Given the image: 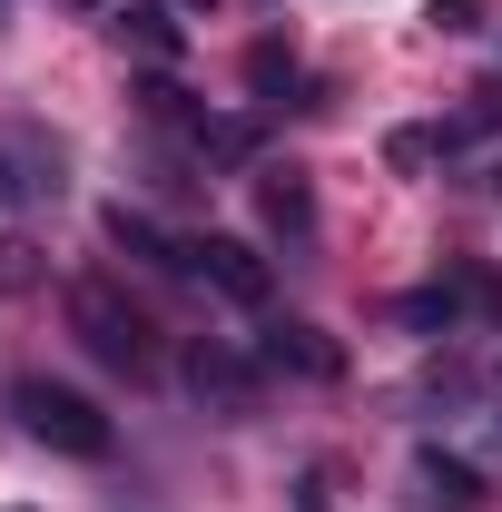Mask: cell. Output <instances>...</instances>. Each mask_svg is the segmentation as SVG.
<instances>
[{
  "label": "cell",
  "instance_id": "9a60e30c",
  "mask_svg": "<svg viewBox=\"0 0 502 512\" xmlns=\"http://www.w3.org/2000/svg\"><path fill=\"white\" fill-rule=\"evenodd\" d=\"M69 10H109V0H69Z\"/></svg>",
  "mask_w": 502,
  "mask_h": 512
},
{
  "label": "cell",
  "instance_id": "8fae6325",
  "mask_svg": "<svg viewBox=\"0 0 502 512\" xmlns=\"http://www.w3.org/2000/svg\"><path fill=\"white\" fill-rule=\"evenodd\" d=\"M443 138L434 128H394V138H384V158H394V168H424V158H434Z\"/></svg>",
  "mask_w": 502,
  "mask_h": 512
},
{
  "label": "cell",
  "instance_id": "7c38bea8",
  "mask_svg": "<svg viewBox=\"0 0 502 512\" xmlns=\"http://www.w3.org/2000/svg\"><path fill=\"white\" fill-rule=\"evenodd\" d=\"M483 10H493V0H424L434 30H483Z\"/></svg>",
  "mask_w": 502,
  "mask_h": 512
},
{
  "label": "cell",
  "instance_id": "e0dca14e",
  "mask_svg": "<svg viewBox=\"0 0 502 512\" xmlns=\"http://www.w3.org/2000/svg\"><path fill=\"white\" fill-rule=\"evenodd\" d=\"M10 512H30V503H10Z\"/></svg>",
  "mask_w": 502,
  "mask_h": 512
},
{
  "label": "cell",
  "instance_id": "9c48e42d",
  "mask_svg": "<svg viewBox=\"0 0 502 512\" xmlns=\"http://www.w3.org/2000/svg\"><path fill=\"white\" fill-rule=\"evenodd\" d=\"M109 30H119L128 50H148V60H178V40H188V30H178V20H168L158 0H128V10L109 20Z\"/></svg>",
  "mask_w": 502,
  "mask_h": 512
},
{
  "label": "cell",
  "instance_id": "2e32d148",
  "mask_svg": "<svg viewBox=\"0 0 502 512\" xmlns=\"http://www.w3.org/2000/svg\"><path fill=\"white\" fill-rule=\"evenodd\" d=\"M0 197H10V168H0Z\"/></svg>",
  "mask_w": 502,
  "mask_h": 512
},
{
  "label": "cell",
  "instance_id": "3957f363",
  "mask_svg": "<svg viewBox=\"0 0 502 512\" xmlns=\"http://www.w3.org/2000/svg\"><path fill=\"white\" fill-rule=\"evenodd\" d=\"M188 276L217 286L227 306H266V296H276V266H266L247 237H188Z\"/></svg>",
  "mask_w": 502,
  "mask_h": 512
},
{
  "label": "cell",
  "instance_id": "52a82bcc",
  "mask_svg": "<svg viewBox=\"0 0 502 512\" xmlns=\"http://www.w3.org/2000/svg\"><path fill=\"white\" fill-rule=\"evenodd\" d=\"M266 365H296V375L335 384V375H345V345H325L315 325H266Z\"/></svg>",
  "mask_w": 502,
  "mask_h": 512
},
{
  "label": "cell",
  "instance_id": "6da1fadb",
  "mask_svg": "<svg viewBox=\"0 0 502 512\" xmlns=\"http://www.w3.org/2000/svg\"><path fill=\"white\" fill-rule=\"evenodd\" d=\"M69 325H79V345H89L109 375H158V325L138 316L109 276H79V286H69Z\"/></svg>",
  "mask_w": 502,
  "mask_h": 512
},
{
  "label": "cell",
  "instance_id": "8992f818",
  "mask_svg": "<svg viewBox=\"0 0 502 512\" xmlns=\"http://www.w3.org/2000/svg\"><path fill=\"white\" fill-rule=\"evenodd\" d=\"M256 217H266L276 237H306V227H315V188H306V168H266V178H256Z\"/></svg>",
  "mask_w": 502,
  "mask_h": 512
},
{
  "label": "cell",
  "instance_id": "4fadbf2b",
  "mask_svg": "<svg viewBox=\"0 0 502 512\" xmlns=\"http://www.w3.org/2000/svg\"><path fill=\"white\" fill-rule=\"evenodd\" d=\"M463 306H483V316L502 325V276L493 266H463Z\"/></svg>",
  "mask_w": 502,
  "mask_h": 512
},
{
  "label": "cell",
  "instance_id": "277c9868",
  "mask_svg": "<svg viewBox=\"0 0 502 512\" xmlns=\"http://www.w3.org/2000/svg\"><path fill=\"white\" fill-rule=\"evenodd\" d=\"M188 384H197V404H217L227 424H237V414H256V375L227 355V345H197V355H188Z\"/></svg>",
  "mask_w": 502,
  "mask_h": 512
},
{
  "label": "cell",
  "instance_id": "5bb4252c",
  "mask_svg": "<svg viewBox=\"0 0 502 512\" xmlns=\"http://www.w3.org/2000/svg\"><path fill=\"white\" fill-rule=\"evenodd\" d=\"M296 512H335V503H325V483H315V473L296 483Z\"/></svg>",
  "mask_w": 502,
  "mask_h": 512
},
{
  "label": "cell",
  "instance_id": "5b68a950",
  "mask_svg": "<svg viewBox=\"0 0 502 512\" xmlns=\"http://www.w3.org/2000/svg\"><path fill=\"white\" fill-rule=\"evenodd\" d=\"M99 227H109V247H128L138 266H168V276H188V237H168V227H158V217H138L128 197L99 217Z\"/></svg>",
  "mask_w": 502,
  "mask_h": 512
},
{
  "label": "cell",
  "instance_id": "7a4b0ae2",
  "mask_svg": "<svg viewBox=\"0 0 502 512\" xmlns=\"http://www.w3.org/2000/svg\"><path fill=\"white\" fill-rule=\"evenodd\" d=\"M10 414H20V434L50 453H79V463H99L109 453V414L79 394V384H50V375H20L10 384Z\"/></svg>",
  "mask_w": 502,
  "mask_h": 512
},
{
  "label": "cell",
  "instance_id": "30bf717a",
  "mask_svg": "<svg viewBox=\"0 0 502 512\" xmlns=\"http://www.w3.org/2000/svg\"><path fill=\"white\" fill-rule=\"evenodd\" d=\"M296 79H306V69H296L286 40H256V50H247V89H256V99H286Z\"/></svg>",
  "mask_w": 502,
  "mask_h": 512
},
{
  "label": "cell",
  "instance_id": "ba28073f",
  "mask_svg": "<svg viewBox=\"0 0 502 512\" xmlns=\"http://www.w3.org/2000/svg\"><path fill=\"white\" fill-rule=\"evenodd\" d=\"M414 483H424V493H443V503H424V512H483L473 463H453V453H424V463H414Z\"/></svg>",
  "mask_w": 502,
  "mask_h": 512
}]
</instances>
